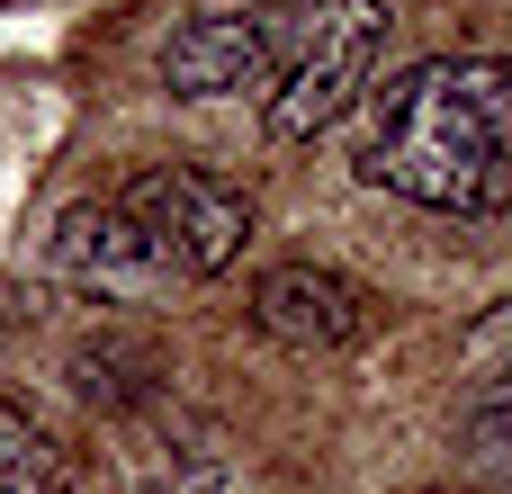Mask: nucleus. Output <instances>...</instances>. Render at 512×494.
Returning a JSON list of instances; mask_svg holds the SVG:
<instances>
[{"label": "nucleus", "mask_w": 512, "mask_h": 494, "mask_svg": "<svg viewBox=\"0 0 512 494\" xmlns=\"http://www.w3.org/2000/svg\"><path fill=\"white\" fill-rule=\"evenodd\" d=\"M360 171L414 207L477 216L512 189V63L432 54L369 99Z\"/></svg>", "instance_id": "1"}, {"label": "nucleus", "mask_w": 512, "mask_h": 494, "mask_svg": "<svg viewBox=\"0 0 512 494\" xmlns=\"http://www.w3.org/2000/svg\"><path fill=\"white\" fill-rule=\"evenodd\" d=\"M378 45H387V9L378 0H324V9H306L297 63H288V81L270 99V135L279 144H306L342 108H360V90L378 72Z\"/></svg>", "instance_id": "2"}, {"label": "nucleus", "mask_w": 512, "mask_h": 494, "mask_svg": "<svg viewBox=\"0 0 512 494\" xmlns=\"http://www.w3.org/2000/svg\"><path fill=\"white\" fill-rule=\"evenodd\" d=\"M117 207L144 225V243L162 252V270H171V279H207V270H225V261L243 252V234H252L243 189H225L216 171H189V162L144 171Z\"/></svg>", "instance_id": "3"}, {"label": "nucleus", "mask_w": 512, "mask_h": 494, "mask_svg": "<svg viewBox=\"0 0 512 494\" xmlns=\"http://www.w3.org/2000/svg\"><path fill=\"white\" fill-rule=\"evenodd\" d=\"M279 63V18L270 9H207L162 45V81L180 99H225V90H261Z\"/></svg>", "instance_id": "4"}, {"label": "nucleus", "mask_w": 512, "mask_h": 494, "mask_svg": "<svg viewBox=\"0 0 512 494\" xmlns=\"http://www.w3.org/2000/svg\"><path fill=\"white\" fill-rule=\"evenodd\" d=\"M45 261H54L72 288H90V297H153V288L171 279L162 252L144 243V225H135L126 207H63Z\"/></svg>", "instance_id": "5"}, {"label": "nucleus", "mask_w": 512, "mask_h": 494, "mask_svg": "<svg viewBox=\"0 0 512 494\" xmlns=\"http://www.w3.org/2000/svg\"><path fill=\"white\" fill-rule=\"evenodd\" d=\"M252 324H261L279 351H342V342H360L369 306H360V288H351L342 270L288 261V270H270V279L252 288Z\"/></svg>", "instance_id": "6"}, {"label": "nucleus", "mask_w": 512, "mask_h": 494, "mask_svg": "<svg viewBox=\"0 0 512 494\" xmlns=\"http://www.w3.org/2000/svg\"><path fill=\"white\" fill-rule=\"evenodd\" d=\"M0 494H54V450L18 405H0Z\"/></svg>", "instance_id": "7"}, {"label": "nucleus", "mask_w": 512, "mask_h": 494, "mask_svg": "<svg viewBox=\"0 0 512 494\" xmlns=\"http://www.w3.org/2000/svg\"><path fill=\"white\" fill-rule=\"evenodd\" d=\"M0 333H9V324H0Z\"/></svg>", "instance_id": "8"}]
</instances>
